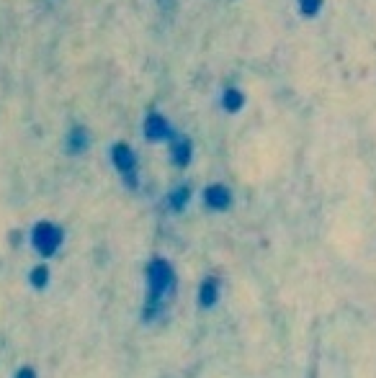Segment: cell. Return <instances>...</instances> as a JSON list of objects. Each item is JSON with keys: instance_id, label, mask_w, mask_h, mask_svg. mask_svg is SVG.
I'll use <instances>...</instances> for the list:
<instances>
[{"instance_id": "cell-12", "label": "cell", "mask_w": 376, "mask_h": 378, "mask_svg": "<svg viewBox=\"0 0 376 378\" xmlns=\"http://www.w3.org/2000/svg\"><path fill=\"white\" fill-rule=\"evenodd\" d=\"M322 6H325V0H299V13L304 19H317Z\"/></svg>"}, {"instance_id": "cell-5", "label": "cell", "mask_w": 376, "mask_h": 378, "mask_svg": "<svg viewBox=\"0 0 376 378\" xmlns=\"http://www.w3.org/2000/svg\"><path fill=\"white\" fill-rule=\"evenodd\" d=\"M173 134H176V129L170 126V121L163 114H158V111L147 114V118H145V139L147 142H168Z\"/></svg>"}, {"instance_id": "cell-7", "label": "cell", "mask_w": 376, "mask_h": 378, "mask_svg": "<svg viewBox=\"0 0 376 378\" xmlns=\"http://www.w3.org/2000/svg\"><path fill=\"white\" fill-rule=\"evenodd\" d=\"M198 306L204 311L214 309L219 304V299H222V281H219L217 275H207L204 281L198 283Z\"/></svg>"}, {"instance_id": "cell-3", "label": "cell", "mask_w": 376, "mask_h": 378, "mask_svg": "<svg viewBox=\"0 0 376 378\" xmlns=\"http://www.w3.org/2000/svg\"><path fill=\"white\" fill-rule=\"evenodd\" d=\"M111 162L116 167V173L121 175V180L129 191H137L139 188V165H137V155L127 142H116L111 147Z\"/></svg>"}, {"instance_id": "cell-9", "label": "cell", "mask_w": 376, "mask_h": 378, "mask_svg": "<svg viewBox=\"0 0 376 378\" xmlns=\"http://www.w3.org/2000/svg\"><path fill=\"white\" fill-rule=\"evenodd\" d=\"M222 108H224L227 114H240V111L245 108V93L235 85L224 87V93H222Z\"/></svg>"}, {"instance_id": "cell-1", "label": "cell", "mask_w": 376, "mask_h": 378, "mask_svg": "<svg viewBox=\"0 0 376 378\" xmlns=\"http://www.w3.org/2000/svg\"><path fill=\"white\" fill-rule=\"evenodd\" d=\"M176 268L170 265V260H165L163 255L149 258L145 265V301H142V322L152 324L165 314L168 299L176 296Z\"/></svg>"}, {"instance_id": "cell-13", "label": "cell", "mask_w": 376, "mask_h": 378, "mask_svg": "<svg viewBox=\"0 0 376 378\" xmlns=\"http://www.w3.org/2000/svg\"><path fill=\"white\" fill-rule=\"evenodd\" d=\"M13 378H39L36 376V370L31 368V366H21L19 370H16V376Z\"/></svg>"}, {"instance_id": "cell-11", "label": "cell", "mask_w": 376, "mask_h": 378, "mask_svg": "<svg viewBox=\"0 0 376 378\" xmlns=\"http://www.w3.org/2000/svg\"><path fill=\"white\" fill-rule=\"evenodd\" d=\"M50 278H52V273H50V265H47V262L34 265V268H31V273H29L31 288H36V291H44V288L50 286Z\"/></svg>"}, {"instance_id": "cell-8", "label": "cell", "mask_w": 376, "mask_h": 378, "mask_svg": "<svg viewBox=\"0 0 376 378\" xmlns=\"http://www.w3.org/2000/svg\"><path fill=\"white\" fill-rule=\"evenodd\" d=\"M191 198H194V191H191V185L188 183H180L176 185L168 196H165V209L170 213H183L191 204Z\"/></svg>"}, {"instance_id": "cell-10", "label": "cell", "mask_w": 376, "mask_h": 378, "mask_svg": "<svg viewBox=\"0 0 376 378\" xmlns=\"http://www.w3.org/2000/svg\"><path fill=\"white\" fill-rule=\"evenodd\" d=\"M88 145H90V136H88V132H85L83 126H75V129L67 134V152H72V155L85 152Z\"/></svg>"}, {"instance_id": "cell-6", "label": "cell", "mask_w": 376, "mask_h": 378, "mask_svg": "<svg viewBox=\"0 0 376 378\" xmlns=\"http://www.w3.org/2000/svg\"><path fill=\"white\" fill-rule=\"evenodd\" d=\"M170 145V162L176 167H188L194 160V142L186 134H173L168 139Z\"/></svg>"}, {"instance_id": "cell-2", "label": "cell", "mask_w": 376, "mask_h": 378, "mask_svg": "<svg viewBox=\"0 0 376 378\" xmlns=\"http://www.w3.org/2000/svg\"><path fill=\"white\" fill-rule=\"evenodd\" d=\"M62 242H65V232H62V227H57V224L39 222L31 229V244H34V250L39 252L44 260L54 258V255L60 252Z\"/></svg>"}, {"instance_id": "cell-4", "label": "cell", "mask_w": 376, "mask_h": 378, "mask_svg": "<svg viewBox=\"0 0 376 378\" xmlns=\"http://www.w3.org/2000/svg\"><path fill=\"white\" fill-rule=\"evenodd\" d=\"M201 201L207 206L209 211L214 213H224L232 209V201H235V196L229 191L224 183H211L204 188V196H201Z\"/></svg>"}]
</instances>
